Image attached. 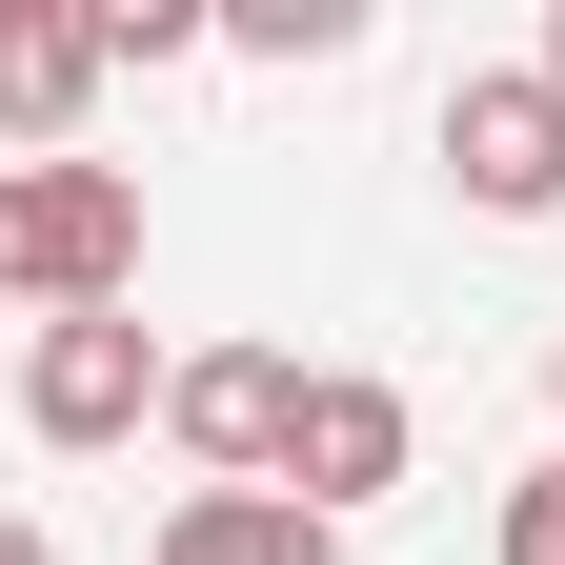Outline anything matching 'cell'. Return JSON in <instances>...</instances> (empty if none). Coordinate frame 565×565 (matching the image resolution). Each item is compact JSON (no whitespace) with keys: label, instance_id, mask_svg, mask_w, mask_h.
Segmentation results:
<instances>
[{"label":"cell","instance_id":"8","mask_svg":"<svg viewBox=\"0 0 565 565\" xmlns=\"http://www.w3.org/2000/svg\"><path fill=\"white\" fill-rule=\"evenodd\" d=\"M223 41H243V61H343L364 0H223Z\"/></svg>","mask_w":565,"mask_h":565},{"label":"cell","instance_id":"9","mask_svg":"<svg viewBox=\"0 0 565 565\" xmlns=\"http://www.w3.org/2000/svg\"><path fill=\"white\" fill-rule=\"evenodd\" d=\"M102 41H121V82H141V61H202L223 21H202V0H102Z\"/></svg>","mask_w":565,"mask_h":565},{"label":"cell","instance_id":"2","mask_svg":"<svg viewBox=\"0 0 565 565\" xmlns=\"http://www.w3.org/2000/svg\"><path fill=\"white\" fill-rule=\"evenodd\" d=\"M162 384H182V343H141V303H82V323H41V343H21V424H41L61 465L141 445V424H162Z\"/></svg>","mask_w":565,"mask_h":565},{"label":"cell","instance_id":"11","mask_svg":"<svg viewBox=\"0 0 565 565\" xmlns=\"http://www.w3.org/2000/svg\"><path fill=\"white\" fill-rule=\"evenodd\" d=\"M0 565H61V545H41V525H21V505H0Z\"/></svg>","mask_w":565,"mask_h":565},{"label":"cell","instance_id":"4","mask_svg":"<svg viewBox=\"0 0 565 565\" xmlns=\"http://www.w3.org/2000/svg\"><path fill=\"white\" fill-rule=\"evenodd\" d=\"M424 465V404L384 364H303V424H282V505H323V525H364L384 484Z\"/></svg>","mask_w":565,"mask_h":565},{"label":"cell","instance_id":"3","mask_svg":"<svg viewBox=\"0 0 565 565\" xmlns=\"http://www.w3.org/2000/svg\"><path fill=\"white\" fill-rule=\"evenodd\" d=\"M445 182L484 223H565V82L545 61H465L445 82Z\"/></svg>","mask_w":565,"mask_h":565},{"label":"cell","instance_id":"13","mask_svg":"<svg viewBox=\"0 0 565 565\" xmlns=\"http://www.w3.org/2000/svg\"><path fill=\"white\" fill-rule=\"evenodd\" d=\"M545 82H565V0H545Z\"/></svg>","mask_w":565,"mask_h":565},{"label":"cell","instance_id":"7","mask_svg":"<svg viewBox=\"0 0 565 565\" xmlns=\"http://www.w3.org/2000/svg\"><path fill=\"white\" fill-rule=\"evenodd\" d=\"M141 565H343V525H323V505H282V484H182Z\"/></svg>","mask_w":565,"mask_h":565},{"label":"cell","instance_id":"5","mask_svg":"<svg viewBox=\"0 0 565 565\" xmlns=\"http://www.w3.org/2000/svg\"><path fill=\"white\" fill-rule=\"evenodd\" d=\"M282 424H303V364H282V343H182L162 445H182L202 484H282Z\"/></svg>","mask_w":565,"mask_h":565},{"label":"cell","instance_id":"6","mask_svg":"<svg viewBox=\"0 0 565 565\" xmlns=\"http://www.w3.org/2000/svg\"><path fill=\"white\" fill-rule=\"evenodd\" d=\"M102 82H121L102 0H0V141H21V162H82Z\"/></svg>","mask_w":565,"mask_h":565},{"label":"cell","instance_id":"10","mask_svg":"<svg viewBox=\"0 0 565 565\" xmlns=\"http://www.w3.org/2000/svg\"><path fill=\"white\" fill-rule=\"evenodd\" d=\"M484 545H505V565H565V465H525V484H505V525H484Z\"/></svg>","mask_w":565,"mask_h":565},{"label":"cell","instance_id":"1","mask_svg":"<svg viewBox=\"0 0 565 565\" xmlns=\"http://www.w3.org/2000/svg\"><path fill=\"white\" fill-rule=\"evenodd\" d=\"M0 303H41V323L141 303V182L121 162H0Z\"/></svg>","mask_w":565,"mask_h":565},{"label":"cell","instance_id":"12","mask_svg":"<svg viewBox=\"0 0 565 565\" xmlns=\"http://www.w3.org/2000/svg\"><path fill=\"white\" fill-rule=\"evenodd\" d=\"M545 424H565V343H545ZM545 465H565V445H545Z\"/></svg>","mask_w":565,"mask_h":565}]
</instances>
